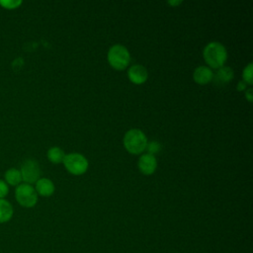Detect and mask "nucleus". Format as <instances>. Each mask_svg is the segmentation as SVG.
<instances>
[{
  "mask_svg": "<svg viewBox=\"0 0 253 253\" xmlns=\"http://www.w3.org/2000/svg\"><path fill=\"white\" fill-rule=\"evenodd\" d=\"M203 56L205 61L212 68H220L223 66L227 58V51L225 46L218 42H209L204 50Z\"/></svg>",
  "mask_w": 253,
  "mask_h": 253,
  "instance_id": "obj_1",
  "label": "nucleus"
},
{
  "mask_svg": "<svg viewBox=\"0 0 253 253\" xmlns=\"http://www.w3.org/2000/svg\"><path fill=\"white\" fill-rule=\"evenodd\" d=\"M147 144V138L142 130L138 128H130L125 133L124 145L125 148L132 154L141 153Z\"/></svg>",
  "mask_w": 253,
  "mask_h": 253,
  "instance_id": "obj_2",
  "label": "nucleus"
},
{
  "mask_svg": "<svg viewBox=\"0 0 253 253\" xmlns=\"http://www.w3.org/2000/svg\"><path fill=\"white\" fill-rule=\"evenodd\" d=\"M108 61L112 67L118 70L126 68L130 61V55L127 48L123 44H114L108 50Z\"/></svg>",
  "mask_w": 253,
  "mask_h": 253,
  "instance_id": "obj_3",
  "label": "nucleus"
},
{
  "mask_svg": "<svg viewBox=\"0 0 253 253\" xmlns=\"http://www.w3.org/2000/svg\"><path fill=\"white\" fill-rule=\"evenodd\" d=\"M15 199L23 208H34L38 203V194L33 185L21 183L15 189Z\"/></svg>",
  "mask_w": 253,
  "mask_h": 253,
  "instance_id": "obj_4",
  "label": "nucleus"
},
{
  "mask_svg": "<svg viewBox=\"0 0 253 253\" xmlns=\"http://www.w3.org/2000/svg\"><path fill=\"white\" fill-rule=\"evenodd\" d=\"M63 164L67 171L73 175H81L85 173L88 169L87 158L84 155L77 152L65 154Z\"/></svg>",
  "mask_w": 253,
  "mask_h": 253,
  "instance_id": "obj_5",
  "label": "nucleus"
},
{
  "mask_svg": "<svg viewBox=\"0 0 253 253\" xmlns=\"http://www.w3.org/2000/svg\"><path fill=\"white\" fill-rule=\"evenodd\" d=\"M19 170L22 175V181L30 185L35 184L40 179L42 173L40 164L35 159L25 160Z\"/></svg>",
  "mask_w": 253,
  "mask_h": 253,
  "instance_id": "obj_6",
  "label": "nucleus"
},
{
  "mask_svg": "<svg viewBox=\"0 0 253 253\" xmlns=\"http://www.w3.org/2000/svg\"><path fill=\"white\" fill-rule=\"evenodd\" d=\"M137 166L139 171L144 175H151L154 173L157 167V160L154 155H151L149 153L142 154L138 158Z\"/></svg>",
  "mask_w": 253,
  "mask_h": 253,
  "instance_id": "obj_7",
  "label": "nucleus"
},
{
  "mask_svg": "<svg viewBox=\"0 0 253 253\" xmlns=\"http://www.w3.org/2000/svg\"><path fill=\"white\" fill-rule=\"evenodd\" d=\"M127 76L129 80L134 84H142L148 77L146 68L140 64H133L127 70Z\"/></svg>",
  "mask_w": 253,
  "mask_h": 253,
  "instance_id": "obj_8",
  "label": "nucleus"
},
{
  "mask_svg": "<svg viewBox=\"0 0 253 253\" xmlns=\"http://www.w3.org/2000/svg\"><path fill=\"white\" fill-rule=\"evenodd\" d=\"M193 78L195 82L198 84H207L211 82L213 78V72L211 69V67L206 66V65H201L195 68L194 73H193Z\"/></svg>",
  "mask_w": 253,
  "mask_h": 253,
  "instance_id": "obj_9",
  "label": "nucleus"
},
{
  "mask_svg": "<svg viewBox=\"0 0 253 253\" xmlns=\"http://www.w3.org/2000/svg\"><path fill=\"white\" fill-rule=\"evenodd\" d=\"M35 190L38 196L42 197H49L54 193L55 187L53 182L48 178H40L36 183Z\"/></svg>",
  "mask_w": 253,
  "mask_h": 253,
  "instance_id": "obj_10",
  "label": "nucleus"
},
{
  "mask_svg": "<svg viewBox=\"0 0 253 253\" xmlns=\"http://www.w3.org/2000/svg\"><path fill=\"white\" fill-rule=\"evenodd\" d=\"M234 72L229 66H221L217 69L215 75H213V80L216 85H224L233 79Z\"/></svg>",
  "mask_w": 253,
  "mask_h": 253,
  "instance_id": "obj_11",
  "label": "nucleus"
},
{
  "mask_svg": "<svg viewBox=\"0 0 253 253\" xmlns=\"http://www.w3.org/2000/svg\"><path fill=\"white\" fill-rule=\"evenodd\" d=\"M14 214V208L12 204L6 199H0V223L10 221Z\"/></svg>",
  "mask_w": 253,
  "mask_h": 253,
  "instance_id": "obj_12",
  "label": "nucleus"
},
{
  "mask_svg": "<svg viewBox=\"0 0 253 253\" xmlns=\"http://www.w3.org/2000/svg\"><path fill=\"white\" fill-rule=\"evenodd\" d=\"M4 181L8 184V186L17 187L18 185H20L23 182L20 170L15 167L7 169L4 173Z\"/></svg>",
  "mask_w": 253,
  "mask_h": 253,
  "instance_id": "obj_13",
  "label": "nucleus"
},
{
  "mask_svg": "<svg viewBox=\"0 0 253 253\" xmlns=\"http://www.w3.org/2000/svg\"><path fill=\"white\" fill-rule=\"evenodd\" d=\"M47 159L52 163H60L63 162V159L65 157L64 151L58 147V146H52L47 150L46 153Z\"/></svg>",
  "mask_w": 253,
  "mask_h": 253,
  "instance_id": "obj_14",
  "label": "nucleus"
},
{
  "mask_svg": "<svg viewBox=\"0 0 253 253\" xmlns=\"http://www.w3.org/2000/svg\"><path fill=\"white\" fill-rule=\"evenodd\" d=\"M21 0H0V6L6 10H14L22 5Z\"/></svg>",
  "mask_w": 253,
  "mask_h": 253,
  "instance_id": "obj_15",
  "label": "nucleus"
},
{
  "mask_svg": "<svg viewBox=\"0 0 253 253\" xmlns=\"http://www.w3.org/2000/svg\"><path fill=\"white\" fill-rule=\"evenodd\" d=\"M252 63L249 62L243 69L242 72V77H243V81L249 85H251L253 83V79H252Z\"/></svg>",
  "mask_w": 253,
  "mask_h": 253,
  "instance_id": "obj_16",
  "label": "nucleus"
},
{
  "mask_svg": "<svg viewBox=\"0 0 253 253\" xmlns=\"http://www.w3.org/2000/svg\"><path fill=\"white\" fill-rule=\"evenodd\" d=\"M145 149L147 150V153L151 154V155H154L155 153H158L161 149V144L158 142V141H155V140H152L150 142H147L146 144V147Z\"/></svg>",
  "mask_w": 253,
  "mask_h": 253,
  "instance_id": "obj_17",
  "label": "nucleus"
},
{
  "mask_svg": "<svg viewBox=\"0 0 253 253\" xmlns=\"http://www.w3.org/2000/svg\"><path fill=\"white\" fill-rule=\"evenodd\" d=\"M8 194H9L8 184L3 179H0V199H5Z\"/></svg>",
  "mask_w": 253,
  "mask_h": 253,
  "instance_id": "obj_18",
  "label": "nucleus"
},
{
  "mask_svg": "<svg viewBox=\"0 0 253 253\" xmlns=\"http://www.w3.org/2000/svg\"><path fill=\"white\" fill-rule=\"evenodd\" d=\"M251 92H252V89H251V88H249L248 90H246V91H245V95H246V98H247V100H248L249 102H251V101H252Z\"/></svg>",
  "mask_w": 253,
  "mask_h": 253,
  "instance_id": "obj_19",
  "label": "nucleus"
},
{
  "mask_svg": "<svg viewBox=\"0 0 253 253\" xmlns=\"http://www.w3.org/2000/svg\"><path fill=\"white\" fill-rule=\"evenodd\" d=\"M170 4H172V5H177V4H179V3H181L180 1L179 2H169Z\"/></svg>",
  "mask_w": 253,
  "mask_h": 253,
  "instance_id": "obj_20",
  "label": "nucleus"
}]
</instances>
